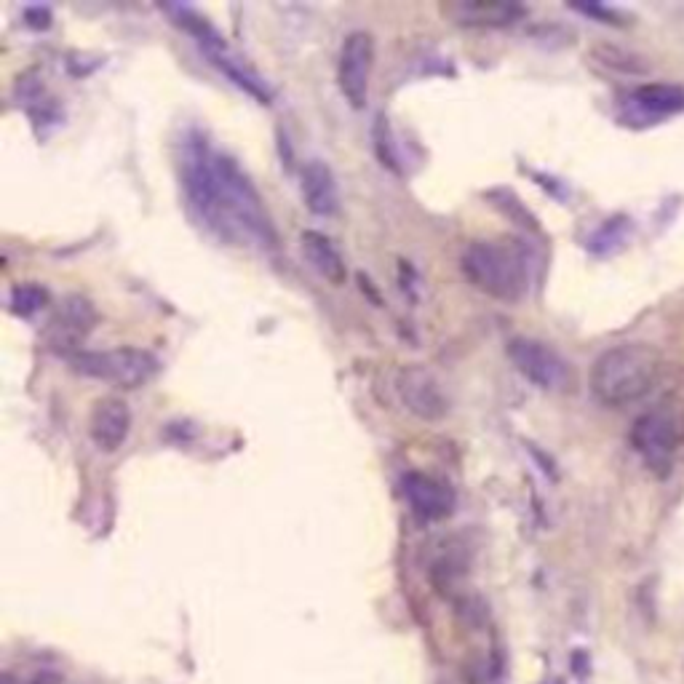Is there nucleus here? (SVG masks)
I'll use <instances>...</instances> for the list:
<instances>
[{
    "mask_svg": "<svg viewBox=\"0 0 684 684\" xmlns=\"http://www.w3.org/2000/svg\"><path fill=\"white\" fill-rule=\"evenodd\" d=\"M182 185L190 206L209 228L230 244H276V225L260 190L230 155L217 153L204 139L190 137L182 155Z\"/></svg>",
    "mask_w": 684,
    "mask_h": 684,
    "instance_id": "f257e3e1",
    "label": "nucleus"
},
{
    "mask_svg": "<svg viewBox=\"0 0 684 684\" xmlns=\"http://www.w3.org/2000/svg\"><path fill=\"white\" fill-rule=\"evenodd\" d=\"M663 359L652 345L623 342L604 351L591 367V393L604 407H628L644 399L658 383Z\"/></svg>",
    "mask_w": 684,
    "mask_h": 684,
    "instance_id": "f03ea898",
    "label": "nucleus"
},
{
    "mask_svg": "<svg viewBox=\"0 0 684 684\" xmlns=\"http://www.w3.org/2000/svg\"><path fill=\"white\" fill-rule=\"evenodd\" d=\"M460 268L468 284L500 302H519L530 289V252L519 241H473Z\"/></svg>",
    "mask_w": 684,
    "mask_h": 684,
    "instance_id": "7ed1b4c3",
    "label": "nucleus"
},
{
    "mask_svg": "<svg viewBox=\"0 0 684 684\" xmlns=\"http://www.w3.org/2000/svg\"><path fill=\"white\" fill-rule=\"evenodd\" d=\"M70 367L78 375L94 377L123 391H137L158 372V359L142 348H110V351H81L70 356Z\"/></svg>",
    "mask_w": 684,
    "mask_h": 684,
    "instance_id": "20e7f679",
    "label": "nucleus"
},
{
    "mask_svg": "<svg viewBox=\"0 0 684 684\" xmlns=\"http://www.w3.org/2000/svg\"><path fill=\"white\" fill-rule=\"evenodd\" d=\"M684 441V420L671 404H658L636 417L631 428V444L647 468L666 476Z\"/></svg>",
    "mask_w": 684,
    "mask_h": 684,
    "instance_id": "39448f33",
    "label": "nucleus"
},
{
    "mask_svg": "<svg viewBox=\"0 0 684 684\" xmlns=\"http://www.w3.org/2000/svg\"><path fill=\"white\" fill-rule=\"evenodd\" d=\"M375 38L367 30H353L345 35L337 57V86L345 102L353 110L367 107L369 102V83H372V70H375Z\"/></svg>",
    "mask_w": 684,
    "mask_h": 684,
    "instance_id": "423d86ee",
    "label": "nucleus"
},
{
    "mask_svg": "<svg viewBox=\"0 0 684 684\" xmlns=\"http://www.w3.org/2000/svg\"><path fill=\"white\" fill-rule=\"evenodd\" d=\"M508 359L532 385H538L543 391H559V388L570 383L567 361L543 340L513 337L508 342Z\"/></svg>",
    "mask_w": 684,
    "mask_h": 684,
    "instance_id": "0eeeda50",
    "label": "nucleus"
},
{
    "mask_svg": "<svg viewBox=\"0 0 684 684\" xmlns=\"http://www.w3.org/2000/svg\"><path fill=\"white\" fill-rule=\"evenodd\" d=\"M396 391H399L401 404L425 423H436L441 417H447L449 399L441 388L439 377L433 375L431 369L420 367V364L404 367L396 377Z\"/></svg>",
    "mask_w": 684,
    "mask_h": 684,
    "instance_id": "6e6552de",
    "label": "nucleus"
},
{
    "mask_svg": "<svg viewBox=\"0 0 684 684\" xmlns=\"http://www.w3.org/2000/svg\"><path fill=\"white\" fill-rule=\"evenodd\" d=\"M401 492L420 522H444L452 516L457 505L455 489L449 487L447 481L423 471H409L401 479Z\"/></svg>",
    "mask_w": 684,
    "mask_h": 684,
    "instance_id": "1a4fd4ad",
    "label": "nucleus"
},
{
    "mask_svg": "<svg viewBox=\"0 0 684 684\" xmlns=\"http://www.w3.org/2000/svg\"><path fill=\"white\" fill-rule=\"evenodd\" d=\"M97 321L99 313L94 308V302L89 297H81V294H70V297L59 302L57 313L51 316L49 340L59 345V348L78 345L83 337H89Z\"/></svg>",
    "mask_w": 684,
    "mask_h": 684,
    "instance_id": "9d476101",
    "label": "nucleus"
},
{
    "mask_svg": "<svg viewBox=\"0 0 684 684\" xmlns=\"http://www.w3.org/2000/svg\"><path fill=\"white\" fill-rule=\"evenodd\" d=\"M131 412L129 404L118 396H105L91 407L89 436L102 452H118L129 439Z\"/></svg>",
    "mask_w": 684,
    "mask_h": 684,
    "instance_id": "9b49d317",
    "label": "nucleus"
},
{
    "mask_svg": "<svg viewBox=\"0 0 684 684\" xmlns=\"http://www.w3.org/2000/svg\"><path fill=\"white\" fill-rule=\"evenodd\" d=\"M302 201L316 217H334L340 212V188L334 180L332 166L326 161H305L300 169Z\"/></svg>",
    "mask_w": 684,
    "mask_h": 684,
    "instance_id": "f8f14e48",
    "label": "nucleus"
},
{
    "mask_svg": "<svg viewBox=\"0 0 684 684\" xmlns=\"http://www.w3.org/2000/svg\"><path fill=\"white\" fill-rule=\"evenodd\" d=\"M302 254L305 260L313 265L318 276L326 278L329 284H342L345 276H348V268H345V260H342L340 249L334 246V241L318 230H305L300 238Z\"/></svg>",
    "mask_w": 684,
    "mask_h": 684,
    "instance_id": "ddd939ff",
    "label": "nucleus"
},
{
    "mask_svg": "<svg viewBox=\"0 0 684 684\" xmlns=\"http://www.w3.org/2000/svg\"><path fill=\"white\" fill-rule=\"evenodd\" d=\"M447 14L468 27H508L527 14L519 3H457L449 6Z\"/></svg>",
    "mask_w": 684,
    "mask_h": 684,
    "instance_id": "4468645a",
    "label": "nucleus"
},
{
    "mask_svg": "<svg viewBox=\"0 0 684 684\" xmlns=\"http://www.w3.org/2000/svg\"><path fill=\"white\" fill-rule=\"evenodd\" d=\"M628 105L647 115H679L684 113V86L682 83H644L631 91Z\"/></svg>",
    "mask_w": 684,
    "mask_h": 684,
    "instance_id": "2eb2a0df",
    "label": "nucleus"
},
{
    "mask_svg": "<svg viewBox=\"0 0 684 684\" xmlns=\"http://www.w3.org/2000/svg\"><path fill=\"white\" fill-rule=\"evenodd\" d=\"M163 11L169 14V19L174 22V25L182 27V30L190 35V38H196L198 46L204 49V54L228 49L225 38H222V35L214 30L212 22H206V19L201 17L198 11L188 9V6H177V3H171V6H163Z\"/></svg>",
    "mask_w": 684,
    "mask_h": 684,
    "instance_id": "dca6fc26",
    "label": "nucleus"
},
{
    "mask_svg": "<svg viewBox=\"0 0 684 684\" xmlns=\"http://www.w3.org/2000/svg\"><path fill=\"white\" fill-rule=\"evenodd\" d=\"M631 230H634V225H631V220H628L626 214H615V217L604 220L602 225L591 233V238H588V252L599 254V257L620 252V249L628 244Z\"/></svg>",
    "mask_w": 684,
    "mask_h": 684,
    "instance_id": "f3484780",
    "label": "nucleus"
},
{
    "mask_svg": "<svg viewBox=\"0 0 684 684\" xmlns=\"http://www.w3.org/2000/svg\"><path fill=\"white\" fill-rule=\"evenodd\" d=\"M206 57L212 59V65H217L222 70V73L228 75L230 81L236 83V86H241L244 91H249L252 97L262 99V102H270V91L268 86L257 78V75L249 70V67L241 62V59H233L228 54V49L225 51H212V54H206Z\"/></svg>",
    "mask_w": 684,
    "mask_h": 684,
    "instance_id": "a211bd4d",
    "label": "nucleus"
},
{
    "mask_svg": "<svg viewBox=\"0 0 684 684\" xmlns=\"http://www.w3.org/2000/svg\"><path fill=\"white\" fill-rule=\"evenodd\" d=\"M49 302V292L38 284H17L11 292V310L22 318L35 316Z\"/></svg>",
    "mask_w": 684,
    "mask_h": 684,
    "instance_id": "6ab92c4d",
    "label": "nucleus"
},
{
    "mask_svg": "<svg viewBox=\"0 0 684 684\" xmlns=\"http://www.w3.org/2000/svg\"><path fill=\"white\" fill-rule=\"evenodd\" d=\"M572 9L580 11V14H586V17L599 19V22H604V25H620L618 11L604 9V6H596V3H580V6H572Z\"/></svg>",
    "mask_w": 684,
    "mask_h": 684,
    "instance_id": "aec40b11",
    "label": "nucleus"
},
{
    "mask_svg": "<svg viewBox=\"0 0 684 684\" xmlns=\"http://www.w3.org/2000/svg\"><path fill=\"white\" fill-rule=\"evenodd\" d=\"M25 19L30 22L33 27H49L51 25V11L49 9H43V6H35V9H27L25 11Z\"/></svg>",
    "mask_w": 684,
    "mask_h": 684,
    "instance_id": "412c9836",
    "label": "nucleus"
},
{
    "mask_svg": "<svg viewBox=\"0 0 684 684\" xmlns=\"http://www.w3.org/2000/svg\"><path fill=\"white\" fill-rule=\"evenodd\" d=\"M19 684H62V679H59L54 671H41V674L30 676V679H25V682Z\"/></svg>",
    "mask_w": 684,
    "mask_h": 684,
    "instance_id": "4be33fe9",
    "label": "nucleus"
}]
</instances>
